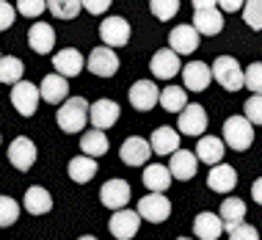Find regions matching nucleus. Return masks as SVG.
<instances>
[{
  "label": "nucleus",
  "mask_w": 262,
  "mask_h": 240,
  "mask_svg": "<svg viewBox=\"0 0 262 240\" xmlns=\"http://www.w3.org/2000/svg\"><path fill=\"white\" fill-rule=\"evenodd\" d=\"M89 108L91 105L83 100V97H67L61 105H58V114H55V122L63 133L75 136V133H83L86 130V122H89Z\"/></svg>",
  "instance_id": "f257e3e1"
},
{
  "label": "nucleus",
  "mask_w": 262,
  "mask_h": 240,
  "mask_svg": "<svg viewBox=\"0 0 262 240\" xmlns=\"http://www.w3.org/2000/svg\"><path fill=\"white\" fill-rule=\"evenodd\" d=\"M224 144L229 146V149H235V152L251 149V144H254V124L246 116H240V114L229 116L224 122Z\"/></svg>",
  "instance_id": "f03ea898"
},
{
  "label": "nucleus",
  "mask_w": 262,
  "mask_h": 240,
  "mask_svg": "<svg viewBox=\"0 0 262 240\" xmlns=\"http://www.w3.org/2000/svg\"><path fill=\"white\" fill-rule=\"evenodd\" d=\"M212 80H218L224 91H240L246 86V69H240L232 55H218L212 63Z\"/></svg>",
  "instance_id": "7ed1b4c3"
},
{
  "label": "nucleus",
  "mask_w": 262,
  "mask_h": 240,
  "mask_svg": "<svg viewBox=\"0 0 262 240\" xmlns=\"http://www.w3.org/2000/svg\"><path fill=\"white\" fill-rule=\"evenodd\" d=\"M39 100H41V91H39V86H33V83L19 80V83L11 86V105H14V111H17L19 116H33L36 114Z\"/></svg>",
  "instance_id": "20e7f679"
},
{
  "label": "nucleus",
  "mask_w": 262,
  "mask_h": 240,
  "mask_svg": "<svg viewBox=\"0 0 262 240\" xmlns=\"http://www.w3.org/2000/svg\"><path fill=\"white\" fill-rule=\"evenodd\" d=\"M141 221L144 218L138 215V210H130V207H119L113 210L111 215V235L116 240H133L141 229Z\"/></svg>",
  "instance_id": "39448f33"
},
{
  "label": "nucleus",
  "mask_w": 262,
  "mask_h": 240,
  "mask_svg": "<svg viewBox=\"0 0 262 240\" xmlns=\"http://www.w3.org/2000/svg\"><path fill=\"white\" fill-rule=\"evenodd\" d=\"M86 67H89V72L97 75V77H113L119 72V55L108 45L94 47V50L89 53V58H86Z\"/></svg>",
  "instance_id": "423d86ee"
},
{
  "label": "nucleus",
  "mask_w": 262,
  "mask_h": 240,
  "mask_svg": "<svg viewBox=\"0 0 262 240\" xmlns=\"http://www.w3.org/2000/svg\"><path fill=\"white\" fill-rule=\"evenodd\" d=\"M130 36H133V28L124 17H105L100 23V39L113 50L130 45Z\"/></svg>",
  "instance_id": "0eeeda50"
},
{
  "label": "nucleus",
  "mask_w": 262,
  "mask_h": 240,
  "mask_svg": "<svg viewBox=\"0 0 262 240\" xmlns=\"http://www.w3.org/2000/svg\"><path fill=\"white\" fill-rule=\"evenodd\" d=\"M138 215L144 218V221L149 224H163L168 221V215H171V202L166 199V193H149L144 196V199L138 202Z\"/></svg>",
  "instance_id": "6e6552de"
},
{
  "label": "nucleus",
  "mask_w": 262,
  "mask_h": 240,
  "mask_svg": "<svg viewBox=\"0 0 262 240\" xmlns=\"http://www.w3.org/2000/svg\"><path fill=\"white\" fill-rule=\"evenodd\" d=\"M127 97H130V105L136 111H141V114L160 105V89L155 86V80H136L130 86V91H127Z\"/></svg>",
  "instance_id": "1a4fd4ad"
},
{
  "label": "nucleus",
  "mask_w": 262,
  "mask_h": 240,
  "mask_svg": "<svg viewBox=\"0 0 262 240\" xmlns=\"http://www.w3.org/2000/svg\"><path fill=\"white\" fill-rule=\"evenodd\" d=\"M130 196H133L130 182H127V180H119V177L102 182V188H100V202H102V207H108V210L127 207Z\"/></svg>",
  "instance_id": "9d476101"
},
{
  "label": "nucleus",
  "mask_w": 262,
  "mask_h": 240,
  "mask_svg": "<svg viewBox=\"0 0 262 240\" xmlns=\"http://www.w3.org/2000/svg\"><path fill=\"white\" fill-rule=\"evenodd\" d=\"M177 124H180L182 136H190V138L204 136V130H207V111L196 102H188L185 108L180 111V122Z\"/></svg>",
  "instance_id": "9b49d317"
},
{
  "label": "nucleus",
  "mask_w": 262,
  "mask_h": 240,
  "mask_svg": "<svg viewBox=\"0 0 262 240\" xmlns=\"http://www.w3.org/2000/svg\"><path fill=\"white\" fill-rule=\"evenodd\" d=\"M9 163L17 171H31L33 163H36V144L28 136H17L9 146Z\"/></svg>",
  "instance_id": "f8f14e48"
},
{
  "label": "nucleus",
  "mask_w": 262,
  "mask_h": 240,
  "mask_svg": "<svg viewBox=\"0 0 262 240\" xmlns=\"http://www.w3.org/2000/svg\"><path fill=\"white\" fill-rule=\"evenodd\" d=\"M149 155H152L149 138H141V136L124 138V144L119 146V158H122L124 166H146Z\"/></svg>",
  "instance_id": "ddd939ff"
},
{
  "label": "nucleus",
  "mask_w": 262,
  "mask_h": 240,
  "mask_svg": "<svg viewBox=\"0 0 262 240\" xmlns=\"http://www.w3.org/2000/svg\"><path fill=\"white\" fill-rule=\"evenodd\" d=\"M152 67V77H158V80H171L174 75L182 72V61H180V53H174L171 47H163L152 55L149 61Z\"/></svg>",
  "instance_id": "4468645a"
},
{
  "label": "nucleus",
  "mask_w": 262,
  "mask_h": 240,
  "mask_svg": "<svg viewBox=\"0 0 262 240\" xmlns=\"http://www.w3.org/2000/svg\"><path fill=\"white\" fill-rule=\"evenodd\" d=\"M119 116H122V108H119V102L108 100V97L97 100V102L89 108V122L94 124L97 130H111V127L119 122Z\"/></svg>",
  "instance_id": "2eb2a0df"
},
{
  "label": "nucleus",
  "mask_w": 262,
  "mask_h": 240,
  "mask_svg": "<svg viewBox=\"0 0 262 240\" xmlns=\"http://www.w3.org/2000/svg\"><path fill=\"white\" fill-rule=\"evenodd\" d=\"M199 41H202V33L196 31L193 25H177L174 31L168 33V47H171L174 53H180V55L196 53Z\"/></svg>",
  "instance_id": "dca6fc26"
},
{
  "label": "nucleus",
  "mask_w": 262,
  "mask_h": 240,
  "mask_svg": "<svg viewBox=\"0 0 262 240\" xmlns=\"http://www.w3.org/2000/svg\"><path fill=\"white\" fill-rule=\"evenodd\" d=\"M53 67L55 72L63 75V77H75L83 72V67H86V58H83V53L77 50V47H63L53 55Z\"/></svg>",
  "instance_id": "f3484780"
},
{
  "label": "nucleus",
  "mask_w": 262,
  "mask_h": 240,
  "mask_svg": "<svg viewBox=\"0 0 262 240\" xmlns=\"http://www.w3.org/2000/svg\"><path fill=\"white\" fill-rule=\"evenodd\" d=\"M171 158V163H168V168H171V177L180 180V182H188L196 177V171H199V158H196V152H188V149H177L168 155Z\"/></svg>",
  "instance_id": "a211bd4d"
},
{
  "label": "nucleus",
  "mask_w": 262,
  "mask_h": 240,
  "mask_svg": "<svg viewBox=\"0 0 262 240\" xmlns=\"http://www.w3.org/2000/svg\"><path fill=\"white\" fill-rule=\"evenodd\" d=\"M182 80L188 91H207L212 83V67H207L204 61H190L182 67Z\"/></svg>",
  "instance_id": "6ab92c4d"
},
{
  "label": "nucleus",
  "mask_w": 262,
  "mask_h": 240,
  "mask_svg": "<svg viewBox=\"0 0 262 240\" xmlns=\"http://www.w3.org/2000/svg\"><path fill=\"white\" fill-rule=\"evenodd\" d=\"M237 185V171H235V166H229V163H215L210 168V174H207V188L210 190H215V193H229V190H235Z\"/></svg>",
  "instance_id": "aec40b11"
},
{
  "label": "nucleus",
  "mask_w": 262,
  "mask_h": 240,
  "mask_svg": "<svg viewBox=\"0 0 262 240\" xmlns=\"http://www.w3.org/2000/svg\"><path fill=\"white\" fill-rule=\"evenodd\" d=\"M39 91H41V100H45V102H50V105H61V102L69 97V80H67L63 75H58V72L45 75V77H41Z\"/></svg>",
  "instance_id": "412c9836"
},
{
  "label": "nucleus",
  "mask_w": 262,
  "mask_h": 240,
  "mask_svg": "<svg viewBox=\"0 0 262 240\" xmlns=\"http://www.w3.org/2000/svg\"><path fill=\"white\" fill-rule=\"evenodd\" d=\"M28 45H31V50L39 53V55L53 53V47H55V28L50 23H33L31 31H28Z\"/></svg>",
  "instance_id": "4be33fe9"
},
{
  "label": "nucleus",
  "mask_w": 262,
  "mask_h": 240,
  "mask_svg": "<svg viewBox=\"0 0 262 240\" xmlns=\"http://www.w3.org/2000/svg\"><path fill=\"white\" fill-rule=\"evenodd\" d=\"M193 235L199 240H218L224 235V221L218 213H210V210H204L193 218Z\"/></svg>",
  "instance_id": "5701e85b"
},
{
  "label": "nucleus",
  "mask_w": 262,
  "mask_h": 240,
  "mask_svg": "<svg viewBox=\"0 0 262 240\" xmlns=\"http://www.w3.org/2000/svg\"><path fill=\"white\" fill-rule=\"evenodd\" d=\"M97 171H100V166H97V158H89V155H77V158L69 160V180L77 182V185H86L97 177Z\"/></svg>",
  "instance_id": "b1692460"
},
{
  "label": "nucleus",
  "mask_w": 262,
  "mask_h": 240,
  "mask_svg": "<svg viewBox=\"0 0 262 240\" xmlns=\"http://www.w3.org/2000/svg\"><path fill=\"white\" fill-rule=\"evenodd\" d=\"M224 152H226V144L224 138L218 136H199V144H196V158L207 166H215L224 160Z\"/></svg>",
  "instance_id": "393cba45"
},
{
  "label": "nucleus",
  "mask_w": 262,
  "mask_h": 240,
  "mask_svg": "<svg viewBox=\"0 0 262 240\" xmlns=\"http://www.w3.org/2000/svg\"><path fill=\"white\" fill-rule=\"evenodd\" d=\"M23 207H25L31 215H47V213L53 210V196H50V190L41 188V185H31V188L25 190Z\"/></svg>",
  "instance_id": "a878e982"
},
{
  "label": "nucleus",
  "mask_w": 262,
  "mask_h": 240,
  "mask_svg": "<svg viewBox=\"0 0 262 240\" xmlns=\"http://www.w3.org/2000/svg\"><path fill=\"white\" fill-rule=\"evenodd\" d=\"M141 180H144L146 190H152V193H163V190H168V185H171L174 177H171V168H168V166L152 163V166H144Z\"/></svg>",
  "instance_id": "bb28decb"
},
{
  "label": "nucleus",
  "mask_w": 262,
  "mask_h": 240,
  "mask_svg": "<svg viewBox=\"0 0 262 240\" xmlns=\"http://www.w3.org/2000/svg\"><path fill=\"white\" fill-rule=\"evenodd\" d=\"M193 28L202 36H218L224 31V14H218V9L193 11Z\"/></svg>",
  "instance_id": "cd10ccee"
},
{
  "label": "nucleus",
  "mask_w": 262,
  "mask_h": 240,
  "mask_svg": "<svg viewBox=\"0 0 262 240\" xmlns=\"http://www.w3.org/2000/svg\"><path fill=\"white\" fill-rule=\"evenodd\" d=\"M180 130H174V127H158V130L152 133L149 144H152V152L155 155H171L180 149Z\"/></svg>",
  "instance_id": "c85d7f7f"
},
{
  "label": "nucleus",
  "mask_w": 262,
  "mask_h": 240,
  "mask_svg": "<svg viewBox=\"0 0 262 240\" xmlns=\"http://www.w3.org/2000/svg\"><path fill=\"white\" fill-rule=\"evenodd\" d=\"M218 215H221L226 232L235 229L237 224L246 221V202L237 199V196H226V199L221 202V210H218Z\"/></svg>",
  "instance_id": "c756f323"
},
{
  "label": "nucleus",
  "mask_w": 262,
  "mask_h": 240,
  "mask_svg": "<svg viewBox=\"0 0 262 240\" xmlns=\"http://www.w3.org/2000/svg\"><path fill=\"white\" fill-rule=\"evenodd\" d=\"M80 152L89 155V158H102L108 155V138H105V130H86L80 136Z\"/></svg>",
  "instance_id": "7c9ffc66"
},
{
  "label": "nucleus",
  "mask_w": 262,
  "mask_h": 240,
  "mask_svg": "<svg viewBox=\"0 0 262 240\" xmlns=\"http://www.w3.org/2000/svg\"><path fill=\"white\" fill-rule=\"evenodd\" d=\"M188 105V89L182 86H166L160 91V108L168 111V114H180Z\"/></svg>",
  "instance_id": "2f4dec72"
},
{
  "label": "nucleus",
  "mask_w": 262,
  "mask_h": 240,
  "mask_svg": "<svg viewBox=\"0 0 262 240\" xmlns=\"http://www.w3.org/2000/svg\"><path fill=\"white\" fill-rule=\"evenodd\" d=\"M23 75H25V63L17 55H0V83L14 86V83L23 80Z\"/></svg>",
  "instance_id": "473e14b6"
},
{
  "label": "nucleus",
  "mask_w": 262,
  "mask_h": 240,
  "mask_svg": "<svg viewBox=\"0 0 262 240\" xmlns=\"http://www.w3.org/2000/svg\"><path fill=\"white\" fill-rule=\"evenodd\" d=\"M80 9H83L80 0H47V11L55 19H75Z\"/></svg>",
  "instance_id": "72a5a7b5"
},
{
  "label": "nucleus",
  "mask_w": 262,
  "mask_h": 240,
  "mask_svg": "<svg viewBox=\"0 0 262 240\" xmlns=\"http://www.w3.org/2000/svg\"><path fill=\"white\" fill-rule=\"evenodd\" d=\"M149 11L160 19V23H168V19H171L174 14L180 11V0H152V3H149Z\"/></svg>",
  "instance_id": "f704fd0d"
},
{
  "label": "nucleus",
  "mask_w": 262,
  "mask_h": 240,
  "mask_svg": "<svg viewBox=\"0 0 262 240\" xmlns=\"http://www.w3.org/2000/svg\"><path fill=\"white\" fill-rule=\"evenodd\" d=\"M243 19L251 31H262V0H246Z\"/></svg>",
  "instance_id": "c9c22d12"
},
{
  "label": "nucleus",
  "mask_w": 262,
  "mask_h": 240,
  "mask_svg": "<svg viewBox=\"0 0 262 240\" xmlns=\"http://www.w3.org/2000/svg\"><path fill=\"white\" fill-rule=\"evenodd\" d=\"M17 218H19V204L11 196H0V229L11 227Z\"/></svg>",
  "instance_id": "e433bc0d"
},
{
  "label": "nucleus",
  "mask_w": 262,
  "mask_h": 240,
  "mask_svg": "<svg viewBox=\"0 0 262 240\" xmlns=\"http://www.w3.org/2000/svg\"><path fill=\"white\" fill-rule=\"evenodd\" d=\"M17 11H19V17L36 19L47 11V0H17Z\"/></svg>",
  "instance_id": "4c0bfd02"
},
{
  "label": "nucleus",
  "mask_w": 262,
  "mask_h": 240,
  "mask_svg": "<svg viewBox=\"0 0 262 240\" xmlns=\"http://www.w3.org/2000/svg\"><path fill=\"white\" fill-rule=\"evenodd\" d=\"M243 116L249 119L254 127H262V94H254V97H249V100H246Z\"/></svg>",
  "instance_id": "58836bf2"
},
{
  "label": "nucleus",
  "mask_w": 262,
  "mask_h": 240,
  "mask_svg": "<svg viewBox=\"0 0 262 240\" xmlns=\"http://www.w3.org/2000/svg\"><path fill=\"white\" fill-rule=\"evenodd\" d=\"M246 89H251L254 94H262V61L246 69Z\"/></svg>",
  "instance_id": "ea45409f"
},
{
  "label": "nucleus",
  "mask_w": 262,
  "mask_h": 240,
  "mask_svg": "<svg viewBox=\"0 0 262 240\" xmlns=\"http://www.w3.org/2000/svg\"><path fill=\"white\" fill-rule=\"evenodd\" d=\"M229 240H259V232H257V227L243 221L235 229H229Z\"/></svg>",
  "instance_id": "a19ab883"
},
{
  "label": "nucleus",
  "mask_w": 262,
  "mask_h": 240,
  "mask_svg": "<svg viewBox=\"0 0 262 240\" xmlns=\"http://www.w3.org/2000/svg\"><path fill=\"white\" fill-rule=\"evenodd\" d=\"M17 19V6H11L9 0H0V31H9Z\"/></svg>",
  "instance_id": "79ce46f5"
},
{
  "label": "nucleus",
  "mask_w": 262,
  "mask_h": 240,
  "mask_svg": "<svg viewBox=\"0 0 262 240\" xmlns=\"http://www.w3.org/2000/svg\"><path fill=\"white\" fill-rule=\"evenodd\" d=\"M80 3L89 14H105L113 6V0H80Z\"/></svg>",
  "instance_id": "37998d69"
},
{
  "label": "nucleus",
  "mask_w": 262,
  "mask_h": 240,
  "mask_svg": "<svg viewBox=\"0 0 262 240\" xmlns=\"http://www.w3.org/2000/svg\"><path fill=\"white\" fill-rule=\"evenodd\" d=\"M246 6V0H218V9L221 11H240Z\"/></svg>",
  "instance_id": "c03bdc74"
},
{
  "label": "nucleus",
  "mask_w": 262,
  "mask_h": 240,
  "mask_svg": "<svg viewBox=\"0 0 262 240\" xmlns=\"http://www.w3.org/2000/svg\"><path fill=\"white\" fill-rule=\"evenodd\" d=\"M251 199H254V202H257L259 207H262V177L254 180V185H251Z\"/></svg>",
  "instance_id": "a18cd8bd"
},
{
  "label": "nucleus",
  "mask_w": 262,
  "mask_h": 240,
  "mask_svg": "<svg viewBox=\"0 0 262 240\" xmlns=\"http://www.w3.org/2000/svg\"><path fill=\"white\" fill-rule=\"evenodd\" d=\"M202 9H218V0H193V11Z\"/></svg>",
  "instance_id": "49530a36"
},
{
  "label": "nucleus",
  "mask_w": 262,
  "mask_h": 240,
  "mask_svg": "<svg viewBox=\"0 0 262 240\" xmlns=\"http://www.w3.org/2000/svg\"><path fill=\"white\" fill-rule=\"evenodd\" d=\"M77 240H97L94 235H83V237H77Z\"/></svg>",
  "instance_id": "de8ad7c7"
},
{
  "label": "nucleus",
  "mask_w": 262,
  "mask_h": 240,
  "mask_svg": "<svg viewBox=\"0 0 262 240\" xmlns=\"http://www.w3.org/2000/svg\"><path fill=\"white\" fill-rule=\"evenodd\" d=\"M177 240H190V237H177Z\"/></svg>",
  "instance_id": "09e8293b"
},
{
  "label": "nucleus",
  "mask_w": 262,
  "mask_h": 240,
  "mask_svg": "<svg viewBox=\"0 0 262 240\" xmlns=\"http://www.w3.org/2000/svg\"><path fill=\"white\" fill-rule=\"evenodd\" d=\"M0 144H3V136H0Z\"/></svg>",
  "instance_id": "8fccbe9b"
}]
</instances>
